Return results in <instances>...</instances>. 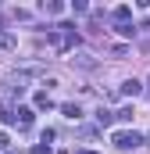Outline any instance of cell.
<instances>
[{
    "instance_id": "17",
    "label": "cell",
    "mask_w": 150,
    "mask_h": 154,
    "mask_svg": "<svg viewBox=\"0 0 150 154\" xmlns=\"http://www.w3.org/2000/svg\"><path fill=\"white\" fill-rule=\"evenodd\" d=\"M147 86H150V82H147Z\"/></svg>"
},
{
    "instance_id": "2",
    "label": "cell",
    "mask_w": 150,
    "mask_h": 154,
    "mask_svg": "<svg viewBox=\"0 0 150 154\" xmlns=\"http://www.w3.org/2000/svg\"><path fill=\"white\" fill-rule=\"evenodd\" d=\"M140 143H143V136H140V133H129V129L114 133V147H118V151H136Z\"/></svg>"
},
{
    "instance_id": "10",
    "label": "cell",
    "mask_w": 150,
    "mask_h": 154,
    "mask_svg": "<svg viewBox=\"0 0 150 154\" xmlns=\"http://www.w3.org/2000/svg\"><path fill=\"white\" fill-rule=\"evenodd\" d=\"M61 111H64V118H72V122L82 115V108H79V104H61Z\"/></svg>"
},
{
    "instance_id": "8",
    "label": "cell",
    "mask_w": 150,
    "mask_h": 154,
    "mask_svg": "<svg viewBox=\"0 0 150 154\" xmlns=\"http://www.w3.org/2000/svg\"><path fill=\"white\" fill-rule=\"evenodd\" d=\"M132 115H136V111H132V104H125V108H118V111H114L118 122H132Z\"/></svg>"
},
{
    "instance_id": "7",
    "label": "cell",
    "mask_w": 150,
    "mask_h": 154,
    "mask_svg": "<svg viewBox=\"0 0 150 154\" xmlns=\"http://www.w3.org/2000/svg\"><path fill=\"white\" fill-rule=\"evenodd\" d=\"M129 18H132V7H125V4H122V7H114V22H118V25H125Z\"/></svg>"
},
{
    "instance_id": "5",
    "label": "cell",
    "mask_w": 150,
    "mask_h": 154,
    "mask_svg": "<svg viewBox=\"0 0 150 154\" xmlns=\"http://www.w3.org/2000/svg\"><path fill=\"white\" fill-rule=\"evenodd\" d=\"M11 50H18V39L11 36L7 29H0V54H11Z\"/></svg>"
},
{
    "instance_id": "9",
    "label": "cell",
    "mask_w": 150,
    "mask_h": 154,
    "mask_svg": "<svg viewBox=\"0 0 150 154\" xmlns=\"http://www.w3.org/2000/svg\"><path fill=\"white\" fill-rule=\"evenodd\" d=\"M111 122H114V111H107V108L97 111V125H111Z\"/></svg>"
},
{
    "instance_id": "12",
    "label": "cell",
    "mask_w": 150,
    "mask_h": 154,
    "mask_svg": "<svg viewBox=\"0 0 150 154\" xmlns=\"http://www.w3.org/2000/svg\"><path fill=\"white\" fill-rule=\"evenodd\" d=\"M118 32H122L125 39H132V36H136V25H132V22H125V25H118Z\"/></svg>"
},
{
    "instance_id": "14",
    "label": "cell",
    "mask_w": 150,
    "mask_h": 154,
    "mask_svg": "<svg viewBox=\"0 0 150 154\" xmlns=\"http://www.w3.org/2000/svg\"><path fill=\"white\" fill-rule=\"evenodd\" d=\"M32 154H50V143H36V147H32Z\"/></svg>"
},
{
    "instance_id": "3",
    "label": "cell",
    "mask_w": 150,
    "mask_h": 154,
    "mask_svg": "<svg viewBox=\"0 0 150 154\" xmlns=\"http://www.w3.org/2000/svg\"><path fill=\"white\" fill-rule=\"evenodd\" d=\"M4 118H7L11 125H22V129H29V125H32V108H22V104H18L14 111H7Z\"/></svg>"
},
{
    "instance_id": "13",
    "label": "cell",
    "mask_w": 150,
    "mask_h": 154,
    "mask_svg": "<svg viewBox=\"0 0 150 154\" xmlns=\"http://www.w3.org/2000/svg\"><path fill=\"white\" fill-rule=\"evenodd\" d=\"M43 11H46V14H61V11H64V4H57V0H54V4H43Z\"/></svg>"
},
{
    "instance_id": "16",
    "label": "cell",
    "mask_w": 150,
    "mask_h": 154,
    "mask_svg": "<svg viewBox=\"0 0 150 154\" xmlns=\"http://www.w3.org/2000/svg\"><path fill=\"white\" fill-rule=\"evenodd\" d=\"M82 154H97V151H82Z\"/></svg>"
},
{
    "instance_id": "6",
    "label": "cell",
    "mask_w": 150,
    "mask_h": 154,
    "mask_svg": "<svg viewBox=\"0 0 150 154\" xmlns=\"http://www.w3.org/2000/svg\"><path fill=\"white\" fill-rule=\"evenodd\" d=\"M140 90H143V82H140V79H125V82H122V93H125V97H136Z\"/></svg>"
},
{
    "instance_id": "15",
    "label": "cell",
    "mask_w": 150,
    "mask_h": 154,
    "mask_svg": "<svg viewBox=\"0 0 150 154\" xmlns=\"http://www.w3.org/2000/svg\"><path fill=\"white\" fill-rule=\"evenodd\" d=\"M7 147H11V136H7V133H0V151H7Z\"/></svg>"
},
{
    "instance_id": "11",
    "label": "cell",
    "mask_w": 150,
    "mask_h": 154,
    "mask_svg": "<svg viewBox=\"0 0 150 154\" xmlns=\"http://www.w3.org/2000/svg\"><path fill=\"white\" fill-rule=\"evenodd\" d=\"M36 108H39V111H46V108H54V100H50L46 93H36Z\"/></svg>"
},
{
    "instance_id": "4",
    "label": "cell",
    "mask_w": 150,
    "mask_h": 154,
    "mask_svg": "<svg viewBox=\"0 0 150 154\" xmlns=\"http://www.w3.org/2000/svg\"><path fill=\"white\" fill-rule=\"evenodd\" d=\"M72 65L89 72V68H97V57H93V54H86V50H72Z\"/></svg>"
},
{
    "instance_id": "1",
    "label": "cell",
    "mask_w": 150,
    "mask_h": 154,
    "mask_svg": "<svg viewBox=\"0 0 150 154\" xmlns=\"http://www.w3.org/2000/svg\"><path fill=\"white\" fill-rule=\"evenodd\" d=\"M46 43H50L54 50H75V43H79L75 25H54V29L46 32Z\"/></svg>"
}]
</instances>
